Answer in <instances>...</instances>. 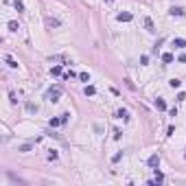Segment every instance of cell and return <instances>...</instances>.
I'll list each match as a JSON object with an SVG mask.
<instances>
[{
  "instance_id": "cell-1",
  "label": "cell",
  "mask_w": 186,
  "mask_h": 186,
  "mask_svg": "<svg viewBox=\"0 0 186 186\" xmlns=\"http://www.w3.org/2000/svg\"><path fill=\"white\" fill-rule=\"evenodd\" d=\"M59 96H61V88L59 86H55V88H51L48 92H46V99L53 101V103H55V101H59Z\"/></svg>"
},
{
  "instance_id": "cell-2",
  "label": "cell",
  "mask_w": 186,
  "mask_h": 186,
  "mask_svg": "<svg viewBox=\"0 0 186 186\" xmlns=\"http://www.w3.org/2000/svg\"><path fill=\"white\" fill-rule=\"evenodd\" d=\"M147 164L151 166V169H158V164H160V155H158V153H153V155L147 160Z\"/></svg>"
},
{
  "instance_id": "cell-3",
  "label": "cell",
  "mask_w": 186,
  "mask_h": 186,
  "mask_svg": "<svg viewBox=\"0 0 186 186\" xmlns=\"http://www.w3.org/2000/svg\"><path fill=\"white\" fill-rule=\"evenodd\" d=\"M116 20H118V22H132V20H134V15H132V13H118V15H116Z\"/></svg>"
},
{
  "instance_id": "cell-4",
  "label": "cell",
  "mask_w": 186,
  "mask_h": 186,
  "mask_svg": "<svg viewBox=\"0 0 186 186\" xmlns=\"http://www.w3.org/2000/svg\"><path fill=\"white\" fill-rule=\"evenodd\" d=\"M145 29H147L149 33H155V29H153V22H151V18H145Z\"/></svg>"
},
{
  "instance_id": "cell-5",
  "label": "cell",
  "mask_w": 186,
  "mask_h": 186,
  "mask_svg": "<svg viewBox=\"0 0 186 186\" xmlns=\"http://www.w3.org/2000/svg\"><path fill=\"white\" fill-rule=\"evenodd\" d=\"M173 46H175V48H184V46H186V40H182V37H175V40H173Z\"/></svg>"
},
{
  "instance_id": "cell-6",
  "label": "cell",
  "mask_w": 186,
  "mask_h": 186,
  "mask_svg": "<svg viewBox=\"0 0 186 186\" xmlns=\"http://www.w3.org/2000/svg\"><path fill=\"white\" fill-rule=\"evenodd\" d=\"M173 59H175V57H173V53H164V55H162V61H164V64H171Z\"/></svg>"
},
{
  "instance_id": "cell-7",
  "label": "cell",
  "mask_w": 186,
  "mask_h": 186,
  "mask_svg": "<svg viewBox=\"0 0 186 186\" xmlns=\"http://www.w3.org/2000/svg\"><path fill=\"white\" fill-rule=\"evenodd\" d=\"M5 61L9 64V68H18V61H15L13 57H9V55H7V57H5Z\"/></svg>"
},
{
  "instance_id": "cell-8",
  "label": "cell",
  "mask_w": 186,
  "mask_h": 186,
  "mask_svg": "<svg viewBox=\"0 0 186 186\" xmlns=\"http://www.w3.org/2000/svg\"><path fill=\"white\" fill-rule=\"evenodd\" d=\"M96 94V88L94 86H86V96H94Z\"/></svg>"
},
{
  "instance_id": "cell-9",
  "label": "cell",
  "mask_w": 186,
  "mask_h": 186,
  "mask_svg": "<svg viewBox=\"0 0 186 186\" xmlns=\"http://www.w3.org/2000/svg\"><path fill=\"white\" fill-rule=\"evenodd\" d=\"M116 116H118V118H123V120H127V118H129L127 109H118V112H116Z\"/></svg>"
},
{
  "instance_id": "cell-10",
  "label": "cell",
  "mask_w": 186,
  "mask_h": 186,
  "mask_svg": "<svg viewBox=\"0 0 186 186\" xmlns=\"http://www.w3.org/2000/svg\"><path fill=\"white\" fill-rule=\"evenodd\" d=\"M171 15H184V9H180V7H173V9H171Z\"/></svg>"
},
{
  "instance_id": "cell-11",
  "label": "cell",
  "mask_w": 186,
  "mask_h": 186,
  "mask_svg": "<svg viewBox=\"0 0 186 186\" xmlns=\"http://www.w3.org/2000/svg\"><path fill=\"white\" fill-rule=\"evenodd\" d=\"M155 107L158 109H166V103H164L162 99H155Z\"/></svg>"
},
{
  "instance_id": "cell-12",
  "label": "cell",
  "mask_w": 186,
  "mask_h": 186,
  "mask_svg": "<svg viewBox=\"0 0 186 186\" xmlns=\"http://www.w3.org/2000/svg\"><path fill=\"white\" fill-rule=\"evenodd\" d=\"M13 5H15L18 11H24V2H22V0H13Z\"/></svg>"
},
{
  "instance_id": "cell-13",
  "label": "cell",
  "mask_w": 186,
  "mask_h": 186,
  "mask_svg": "<svg viewBox=\"0 0 186 186\" xmlns=\"http://www.w3.org/2000/svg\"><path fill=\"white\" fill-rule=\"evenodd\" d=\"M169 86H171V88H180V86H182V81H180V79H171V81H169Z\"/></svg>"
},
{
  "instance_id": "cell-14",
  "label": "cell",
  "mask_w": 186,
  "mask_h": 186,
  "mask_svg": "<svg viewBox=\"0 0 186 186\" xmlns=\"http://www.w3.org/2000/svg\"><path fill=\"white\" fill-rule=\"evenodd\" d=\"M51 127H57V125H61V118H51V123H48Z\"/></svg>"
},
{
  "instance_id": "cell-15",
  "label": "cell",
  "mask_w": 186,
  "mask_h": 186,
  "mask_svg": "<svg viewBox=\"0 0 186 186\" xmlns=\"http://www.w3.org/2000/svg\"><path fill=\"white\" fill-rule=\"evenodd\" d=\"M79 79L81 81H90V74L88 72H79Z\"/></svg>"
},
{
  "instance_id": "cell-16",
  "label": "cell",
  "mask_w": 186,
  "mask_h": 186,
  "mask_svg": "<svg viewBox=\"0 0 186 186\" xmlns=\"http://www.w3.org/2000/svg\"><path fill=\"white\" fill-rule=\"evenodd\" d=\"M48 26H59V20H55V18H48Z\"/></svg>"
},
{
  "instance_id": "cell-17",
  "label": "cell",
  "mask_w": 186,
  "mask_h": 186,
  "mask_svg": "<svg viewBox=\"0 0 186 186\" xmlns=\"http://www.w3.org/2000/svg\"><path fill=\"white\" fill-rule=\"evenodd\" d=\"M9 29H11V31H18V29H20V24H18V22H9Z\"/></svg>"
},
{
  "instance_id": "cell-18",
  "label": "cell",
  "mask_w": 186,
  "mask_h": 186,
  "mask_svg": "<svg viewBox=\"0 0 186 186\" xmlns=\"http://www.w3.org/2000/svg\"><path fill=\"white\" fill-rule=\"evenodd\" d=\"M162 180H164V175H162V173H158V169H155V184H158V182H162Z\"/></svg>"
},
{
  "instance_id": "cell-19",
  "label": "cell",
  "mask_w": 186,
  "mask_h": 186,
  "mask_svg": "<svg viewBox=\"0 0 186 186\" xmlns=\"http://www.w3.org/2000/svg\"><path fill=\"white\" fill-rule=\"evenodd\" d=\"M26 109H29V112H37V105H33V103H26Z\"/></svg>"
},
{
  "instance_id": "cell-20",
  "label": "cell",
  "mask_w": 186,
  "mask_h": 186,
  "mask_svg": "<svg viewBox=\"0 0 186 186\" xmlns=\"http://www.w3.org/2000/svg\"><path fill=\"white\" fill-rule=\"evenodd\" d=\"M51 72H53V74H61V66H55Z\"/></svg>"
},
{
  "instance_id": "cell-21",
  "label": "cell",
  "mask_w": 186,
  "mask_h": 186,
  "mask_svg": "<svg viewBox=\"0 0 186 186\" xmlns=\"http://www.w3.org/2000/svg\"><path fill=\"white\" fill-rule=\"evenodd\" d=\"M72 77H77V74H74L72 70H70V72H66V74H64V79H72Z\"/></svg>"
},
{
  "instance_id": "cell-22",
  "label": "cell",
  "mask_w": 186,
  "mask_h": 186,
  "mask_svg": "<svg viewBox=\"0 0 186 186\" xmlns=\"http://www.w3.org/2000/svg\"><path fill=\"white\" fill-rule=\"evenodd\" d=\"M48 160H57V151H51L48 153Z\"/></svg>"
},
{
  "instance_id": "cell-23",
  "label": "cell",
  "mask_w": 186,
  "mask_h": 186,
  "mask_svg": "<svg viewBox=\"0 0 186 186\" xmlns=\"http://www.w3.org/2000/svg\"><path fill=\"white\" fill-rule=\"evenodd\" d=\"M180 61H182V64H186V55H180Z\"/></svg>"
},
{
  "instance_id": "cell-24",
  "label": "cell",
  "mask_w": 186,
  "mask_h": 186,
  "mask_svg": "<svg viewBox=\"0 0 186 186\" xmlns=\"http://www.w3.org/2000/svg\"><path fill=\"white\" fill-rule=\"evenodd\" d=\"M105 2H112V0H105Z\"/></svg>"
}]
</instances>
